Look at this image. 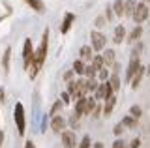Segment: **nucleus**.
Instances as JSON below:
<instances>
[{
    "label": "nucleus",
    "instance_id": "e433bc0d",
    "mask_svg": "<svg viewBox=\"0 0 150 148\" xmlns=\"http://www.w3.org/2000/svg\"><path fill=\"white\" fill-rule=\"evenodd\" d=\"M71 77H73V69H71V71H66V75H64V79H66V81H69Z\"/></svg>",
    "mask_w": 150,
    "mask_h": 148
},
{
    "label": "nucleus",
    "instance_id": "0eeeda50",
    "mask_svg": "<svg viewBox=\"0 0 150 148\" xmlns=\"http://www.w3.org/2000/svg\"><path fill=\"white\" fill-rule=\"evenodd\" d=\"M96 96H98V99H107V98H111V96H112V90H111L109 82H101V85H98Z\"/></svg>",
    "mask_w": 150,
    "mask_h": 148
},
{
    "label": "nucleus",
    "instance_id": "1a4fd4ad",
    "mask_svg": "<svg viewBox=\"0 0 150 148\" xmlns=\"http://www.w3.org/2000/svg\"><path fill=\"white\" fill-rule=\"evenodd\" d=\"M139 58L137 56H131V62H129V66H128V73H126V79L128 81H131L133 79V75H135V71L139 69Z\"/></svg>",
    "mask_w": 150,
    "mask_h": 148
},
{
    "label": "nucleus",
    "instance_id": "4c0bfd02",
    "mask_svg": "<svg viewBox=\"0 0 150 148\" xmlns=\"http://www.w3.org/2000/svg\"><path fill=\"white\" fill-rule=\"evenodd\" d=\"M25 148H36V146H34V142H32V141H26L25 142Z\"/></svg>",
    "mask_w": 150,
    "mask_h": 148
},
{
    "label": "nucleus",
    "instance_id": "7c9ffc66",
    "mask_svg": "<svg viewBox=\"0 0 150 148\" xmlns=\"http://www.w3.org/2000/svg\"><path fill=\"white\" fill-rule=\"evenodd\" d=\"M77 148H90V135H84L83 137V141L79 142V146Z\"/></svg>",
    "mask_w": 150,
    "mask_h": 148
},
{
    "label": "nucleus",
    "instance_id": "9b49d317",
    "mask_svg": "<svg viewBox=\"0 0 150 148\" xmlns=\"http://www.w3.org/2000/svg\"><path fill=\"white\" fill-rule=\"evenodd\" d=\"M51 128H53V131H62V129L66 128V120L62 116H54L53 120H51Z\"/></svg>",
    "mask_w": 150,
    "mask_h": 148
},
{
    "label": "nucleus",
    "instance_id": "58836bf2",
    "mask_svg": "<svg viewBox=\"0 0 150 148\" xmlns=\"http://www.w3.org/2000/svg\"><path fill=\"white\" fill-rule=\"evenodd\" d=\"M100 113H101V109H100V107L94 109V116H100Z\"/></svg>",
    "mask_w": 150,
    "mask_h": 148
},
{
    "label": "nucleus",
    "instance_id": "4be33fe9",
    "mask_svg": "<svg viewBox=\"0 0 150 148\" xmlns=\"http://www.w3.org/2000/svg\"><path fill=\"white\" fill-rule=\"evenodd\" d=\"M90 66L96 69L98 73H100V69H103V56H101V54H98V56L92 58V64H90Z\"/></svg>",
    "mask_w": 150,
    "mask_h": 148
},
{
    "label": "nucleus",
    "instance_id": "c756f323",
    "mask_svg": "<svg viewBox=\"0 0 150 148\" xmlns=\"http://www.w3.org/2000/svg\"><path fill=\"white\" fill-rule=\"evenodd\" d=\"M141 113H143V111H141V107H139V105H133V107L129 109V116H133L135 120H137V118L141 116Z\"/></svg>",
    "mask_w": 150,
    "mask_h": 148
},
{
    "label": "nucleus",
    "instance_id": "f704fd0d",
    "mask_svg": "<svg viewBox=\"0 0 150 148\" xmlns=\"http://www.w3.org/2000/svg\"><path fill=\"white\" fill-rule=\"evenodd\" d=\"M139 146H141V139H133L129 142V148H139Z\"/></svg>",
    "mask_w": 150,
    "mask_h": 148
},
{
    "label": "nucleus",
    "instance_id": "37998d69",
    "mask_svg": "<svg viewBox=\"0 0 150 148\" xmlns=\"http://www.w3.org/2000/svg\"><path fill=\"white\" fill-rule=\"evenodd\" d=\"M148 71H150V66H148Z\"/></svg>",
    "mask_w": 150,
    "mask_h": 148
},
{
    "label": "nucleus",
    "instance_id": "79ce46f5",
    "mask_svg": "<svg viewBox=\"0 0 150 148\" xmlns=\"http://www.w3.org/2000/svg\"><path fill=\"white\" fill-rule=\"evenodd\" d=\"M2 99H4V92L0 90V101H2Z\"/></svg>",
    "mask_w": 150,
    "mask_h": 148
},
{
    "label": "nucleus",
    "instance_id": "39448f33",
    "mask_svg": "<svg viewBox=\"0 0 150 148\" xmlns=\"http://www.w3.org/2000/svg\"><path fill=\"white\" fill-rule=\"evenodd\" d=\"M90 39H92V49H96V51H103L105 49V36L101 34V32H98V30H94L90 32Z\"/></svg>",
    "mask_w": 150,
    "mask_h": 148
},
{
    "label": "nucleus",
    "instance_id": "ea45409f",
    "mask_svg": "<svg viewBox=\"0 0 150 148\" xmlns=\"http://www.w3.org/2000/svg\"><path fill=\"white\" fill-rule=\"evenodd\" d=\"M94 148H103V142H96V144H94Z\"/></svg>",
    "mask_w": 150,
    "mask_h": 148
},
{
    "label": "nucleus",
    "instance_id": "b1692460",
    "mask_svg": "<svg viewBox=\"0 0 150 148\" xmlns=\"http://www.w3.org/2000/svg\"><path fill=\"white\" fill-rule=\"evenodd\" d=\"M84 68H86V66H84L83 60H75V62H73V71L79 73V75H83V73H84Z\"/></svg>",
    "mask_w": 150,
    "mask_h": 148
},
{
    "label": "nucleus",
    "instance_id": "9d476101",
    "mask_svg": "<svg viewBox=\"0 0 150 148\" xmlns=\"http://www.w3.org/2000/svg\"><path fill=\"white\" fill-rule=\"evenodd\" d=\"M73 21H75V15H73V13H66V17H64V21H62V26H60V32L66 34V32L71 28Z\"/></svg>",
    "mask_w": 150,
    "mask_h": 148
},
{
    "label": "nucleus",
    "instance_id": "a19ab883",
    "mask_svg": "<svg viewBox=\"0 0 150 148\" xmlns=\"http://www.w3.org/2000/svg\"><path fill=\"white\" fill-rule=\"evenodd\" d=\"M2 141H4V133L0 131V146H2Z\"/></svg>",
    "mask_w": 150,
    "mask_h": 148
},
{
    "label": "nucleus",
    "instance_id": "473e14b6",
    "mask_svg": "<svg viewBox=\"0 0 150 148\" xmlns=\"http://www.w3.org/2000/svg\"><path fill=\"white\" fill-rule=\"evenodd\" d=\"M112 148H128V146H126V142L120 139V141H115V142H112Z\"/></svg>",
    "mask_w": 150,
    "mask_h": 148
},
{
    "label": "nucleus",
    "instance_id": "7ed1b4c3",
    "mask_svg": "<svg viewBox=\"0 0 150 148\" xmlns=\"http://www.w3.org/2000/svg\"><path fill=\"white\" fill-rule=\"evenodd\" d=\"M13 118H15V124H17V131H19V135H25L26 120H25V107H23L21 101H19V103H15V109H13Z\"/></svg>",
    "mask_w": 150,
    "mask_h": 148
},
{
    "label": "nucleus",
    "instance_id": "cd10ccee",
    "mask_svg": "<svg viewBox=\"0 0 150 148\" xmlns=\"http://www.w3.org/2000/svg\"><path fill=\"white\" fill-rule=\"evenodd\" d=\"M115 13L116 15H124V2H122V0H116L115 2Z\"/></svg>",
    "mask_w": 150,
    "mask_h": 148
},
{
    "label": "nucleus",
    "instance_id": "2f4dec72",
    "mask_svg": "<svg viewBox=\"0 0 150 148\" xmlns=\"http://www.w3.org/2000/svg\"><path fill=\"white\" fill-rule=\"evenodd\" d=\"M98 75H100V79L103 81V82H107V79H109V69H100V73H98Z\"/></svg>",
    "mask_w": 150,
    "mask_h": 148
},
{
    "label": "nucleus",
    "instance_id": "bb28decb",
    "mask_svg": "<svg viewBox=\"0 0 150 148\" xmlns=\"http://www.w3.org/2000/svg\"><path fill=\"white\" fill-rule=\"evenodd\" d=\"M122 126H126V128H135V126H137V120H135L133 116H126L124 120H122Z\"/></svg>",
    "mask_w": 150,
    "mask_h": 148
},
{
    "label": "nucleus",
    "instance_id": "a878e982",
    "mask_svg": "<svg viewBox=\"0 0 150 148\" xmlns=\"http://www.w3.org/2000/svg\"><path fill=\"white\" fill-rule=\"evenodd\" d=\"M62 105H64V103H62L60 99H58V101H54V105L51 107V113H49V114H53V118H54V116H58V111H62Z\"/></svg>",
    "mask_w": 150,
    "mask_h": 148
},
{
    "label": "nucleus",
    "instance_id": "a211bd4d",
    "mask_svg": "<svg viewBox=\"0 0 150 148\" xmlns=\"http://www.w3.org/2000/svg\"><path fill=\"white\" fill-rule=\"evenodd\" d=\"M9 58H11V49H6L4 51V56H2V68L4 71H9Z\"/></svg>",
    "mask_w": 150,
    "mask_h": 148
},
{
    "label": "nucleus",
    "instance_id": "f8f14e48",
    "mask_svg": "<svg viewBox=\"0 0 150 148\" xmlns=\"http://www.w3.org/2000/svg\"><path fill=\"white\" fill-rule=\"evenodd\" d=\"M25 2L32 8V10H36L38 13H43V11H45V4H43V0H25Z\"/></svg>",
    "mask_w": 150,
    "mask_h": 148
},
{
    "label": "nucleus",
    "instance_id": "f3484780",
    "mask_svg": "<svg viewBox=\"0 0 150 148\" xmlns=\"http://www.w3.org/2000/svg\"><path fill=\"white\" fill-rule=\"evenodd\" d=\"M109 86L112 92H118L120 90V77L116 75V73H112V75L109 77Z\"/></svg>",
    "mask_w": 150,
    "mask_h": 148
},
{
    "label": "nucleus",
    "instance_id": "2eb2a0df",
    "mask_svg": "<svg viewBox=\"0 0 150 148\" xmlns=\"http://www.w3.org/2000/svg\"><path fill=\"white\" fill-rule=\"evenodd\" d=\"M143 75H144V68L139 66V69L135 71V75H133V79H131V86H133V88H137V86H139V82H141V79H143Z\"/></svg>",
    "mask_w": 150,
    "mask_h": 148
},
{
    "label": "nucleus",
    "instance_id": "aec40b11",
    "mask_svg": "<svg viewBox=\"0 0 150 148\" xmlns=\"http://www.w3.org/2000/svg\"><path fill=\"white\" fill-rule=\"evenodd\" d=\"M124 36H126L124 26H116V28H115V38H112V41H115V43H120V41L124 39Z\"/></svg>",
    "mask_w": 150,
    "mask_h": 148
},
{
    "label": "nucleus",
    "instance_id": "412c9836",
    "mask_svg": "<svg viewBox=\"0 0 150 148\" xmlns=\"http://www.w3.org/2000/svg\"><path fill=\"white\" fill-rule=\"evenodd\" d=\"M101 56H103V64H112V66H115V51L107 49Z\"/></svg>",
    "mask_w": 150,
    "mask_h": 148
},
{
    "label": "nucleus",
    "instance_id": "ddd939ff",
    "mask_svg": "<svg viewBox=\"0 0 150 148\" xmlns=\"http://www.w3.org/2000/svg\"><path fill=\"white\" fill-rule=\"evenodd\" d=\"M135 8H137V0H126V4H124V15L133 17Z\"/></svg>",
    "mask_w": 150,
    "mask_h": 148
},
{
    "label": "nucleus",
    "instance_id": "393cba45",
    "mask_svg": "<svg viewBox=\"0 0 150 148\" xmlns=\"http://www.w3.org/2000/svg\"><path fill=\"white\" fill-rule=\"evenodd\" d=\"M94 109H96V101H94L92 98H90V99H86V105H84V114L94 113Z\"/></svg>",
    "mask_w": 150,
    "mask_h": 148
},
{
    "label": "nucleus",
    "instance_id": "c03bdc74",
    "mask_svg": "<svg viewBox=\"0 0 150 148\" xmlns=\"http://www.w3.org/2000/svg\"><path fill=\"white\" fill-rule=\"evenodd\" d=\"M146 2H150V0H146Z\"/></svg>",
    "mask_w": 150,
    "mask_h": 148
},
{
    "label": "nucleus",
    "instance_id": "6e6552de",
    "mask_svg": "<svg viewBox=\"0 0 150 148\" xmlns=\"http://www.w3.org/2000/svg\"><path fill=\"white\" fill-rule=\"evenodd\" d=\"M62 144L66 148H75L77 139H75V133L73 131H62Z\"/></svg>",
    "mask_w": 150,
    "mask_h": 148
},
{
    "label": "nucleus",
    "instance_id": "c85d7f7f",
    "mask_svg": "<svg viewBox=\"0 0 150 148\" xmlns=\"http://www.w3.org/2000/svg\"><path fill=\"white\" fill-rule=\"evenodd\" d=\"M86 88H88V92H96L98 90V81L96 79H86Z\"/></svg>",
    "mask_w": 150,
    "mask_h": 148
},
{
    "label": "nucleus",
    "instance_id": "20e7f679",
    "mask_svg": "<svg viewBox=\"0 0 150 148\" xmlns=\"http://www.w3.org/2000/svg\"><path fill=\"white\" fill-rule=\"evenodd\" d=\"M32 56H34V49H32V39L28 38V39H25V45H23V64H25L26 69L30 68Z\"/></svg>",
    "mask_w": 150,
    "mask_h": 148
},
{
    "label": "nucleus",
    "instance_id": "423d86ee",
    "mask_svg": "<svg viewBox=\"0 0 150 148\" xmlns=\"http://www.w3.org/2000/svg\"><path fill=\"white\" fill-rule=\"evenodd\" d=\"M148 6L146 4H137V8H135V11H133V21L135 23H143L144 19L148 17Z\"/></svg>",
    "mask_w": 150,
    "mask_h": 148
},
{
    "label": "nucleus",
    "instance_id": "6ab92c4d",
    "mask_svg": "<svg viewBox=\"0 0 150 148\" xmlns=\"http://www.w3.org/2000/svg\"><path fill=\"white\" fill-rule=\"evenodd\" d=\"M115 103H116V98H115V96L107 98V103H105V107H103V113H105V116H109V114H111V111H112V107H115Z\"/></svg>",
    "mask_w": 150,
    "mask_h": 148
},
{
    "label": "nucleus",
    "instance_id": "72a5a7b5",
    "mask_svg": "<svg viewBox=\"0 0 150 148\" xmlns=\"http://www.w3.org/2000/svg\"><path fill=\"white\" fill-rule=\"evenodd\" d=\"M112 131H115V135H120V133L124 131V126H122V124H116V126H115V129H112Z\"/></svg>",
    "mask_w": 150,
    "mask_h": 148
},
{
    "label": "nucleus",
    "instance_id": "4468645a",
    "mask_svg": "<svg viewBox=\"0 0 150 148\" xmlns=\"http://www.w3.org/2000/svg\"><path fill=\"white\" fill-rule=\"evenodd\" d=\"M79 54H81L83 62H84V60H90V62H92V47H90V45H83L81 51H79Z\"/></svg>",
    "mask_w": 150,
    "mask_h": 148
},
{
    "label": "nucleus",
    "instance_id": "5701e85b",
    "mask_svg": "<svg viewBox=\"0 0 150 148\" xmlns=\"http://www.w3.org/2000/svg\"><path fill=\"white\" fill-rule=\"evenodd\" d=\"M141 34H143V28H141V26L137 25V26H135V28L133 30H131V34H129V41H137L139 38H141Z\"/></svg>",
    "mask_w": 150,
    "mask_h": 148
},
{
    "label": "nucleus",
    "instance_id": "dca6fc26",
    "mask_svg": "<svg viewBox=\"0 0 150 148\" xmlns=\"http://www.w3.org/2000/svg\"><path fill=\"white\" fill-rule=\"evenodd\" d=\"M84 105H86V98L77 99V103H75V116L81 118L83 114H84Z\"/></svg>",
    "mask_w": 150,
    "mask_h": 148
},
{
    "label": "nucleus",
    "instance_id": "c9c22d12",
    "mask_svg": "<svg viewBox=\"0 0 150 148\" xmlns=\"http://www.w3.org/2000/svg\"><path fill=\"white\" fill-rule=\"evenodd\" d=\"M68 101H69V94L64 92V94H62V103H68Z\"/></svg>",
    "mask_w": 150,
    "mask_h": 148
},
{
    "label": "nucleus",
    "instance_id": "f257e3e1",
    "mask_svg": "<svg viewBox=\"0 0 150 148\" xmlns=\"http://www.w3.org/2000/svg\"><path fill=\"white\" fill-rule=\"evenodd\" d=\"M47 43H49V30L43 32V38H41V45L34 51V56H32V62H30V77L34 79L38 75V71L41 69L45 62V56H47Z\"/></svg>",
    "mask_w": 150,
    "mask_h": 148
},
{
    "label": "nucleus",
    "instance_id": "f03ea898",
    "mask_svg": "<svg viewBox=\"0 0 150 148\" xmlns=\"http://www.w3.org/2000/svg\"><path fill=\"white\" fill-rule=\"evenodd\" d=\"M86 92H88V88H86V81H84V79L71 81V82L68 85V94L71 96L73 99H81V98H84V96H86Z\"/></svg>",
    "mask_w": 150,
    "mask_h": 148
}]
</instances>
